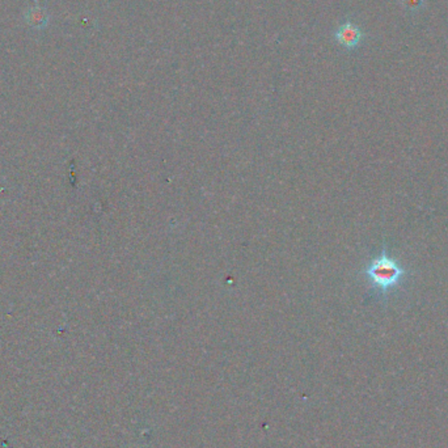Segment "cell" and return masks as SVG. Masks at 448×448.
I'll return each instance as SVG.
<instances>
[{
	"mask_svg": "<svg viewBox=\"0 0 448 448\" xmlns=\"http://www.w3.org/2000/svg\"><path fill=\"white\" fill-rule=\"evenodd\" d=\"M370 288H373L377 297L386 299L393 294L398 287L402 286L411 272L407 269L398 259L388 253L386 245H383L382 253L373 257L363 269Z\"/></svg>",
	"mask_w": 448,
	"mask_h": 448,
	"instance_id": "obj_1",
	"label": "cell"
},
{
	"mask_svg": "<svg viewBox=\"0 0 448 448\" xmlns=\"http://www.w3.org/2000/svg\"><path fill=\"white\" fill-rule=\"evenodd\" d=\"M364 37L366 35L362 30L361 26L350 20L339 25L335 32V39L337 44L346 50L357 49Z\"/></svg>",
	"mask_w": 448,
	"mask_h": 448,
	"instance_id": "obj_2",
	"label": "cell"
},
{
	"mask_svg": "<svg viewBox=\"0 0 448 448\" xmlns=\"http://www.w3.org/2000/svg\"><path fill=\"white\" fill-rule=\"evenodd\" d=\"M23 20L29 28L41 32L49 26L51 16H50L49 10L46 7L36 4V6L28 7L25 10L23 13Z\"/></svg>",
	"mask_w": 448,
	"mask_h": 448,
	"instance_id": "obj_3",
	"label": "cell"
},
{
	"mask_svg": "<svg viewBox=\"0 0 448 448\" xmlns=\"http://www.w3.org/2000/svg\"><path fill=\"white\" fill-rule=\"evenodd\" d=\"M398 1L407 12L411 15L422 11L426 4V0H398Z\"/></svg>",
	"mask_w": 448,
	"mask_h": 448,
	"instance_id": "obj_4",
	"label": "cell"
}]
</instances>
